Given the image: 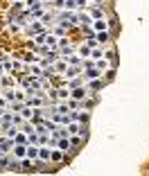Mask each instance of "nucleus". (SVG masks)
I'll list each match as a JSON object with an SVG mask.
<instances>
[{"label":"nucleus","instance_id":"nucleus-3","mask_svg":"<svg viewBox=\"0 0 149 176\" xmlns=\"http://www.w3.org/2000/svg\"><path fill=\"white\" fill-rule=\"evenodd\" d=\"M72 97H75V100H81V97H86V88H75V90H72Z\"/></svg>","mask_w":149,"mask_h":176},{"label":"nucleus","instance_id":"nucleus-13","mask_svg":"<svg viewBox=\"0 0 149 176\" xmlns=\"http://www.w3.org/2000/svg\"><path fill=\"white\" fill-rule=\"evenodd\" d=\"M23 117L32 120V117H34V111H32V109H23Z\"/></svg>","mask_w":149,"mask_h":176},{"label":"nucleus","instance_id":"nucleus-16","mask_svg":"<svg viewBox=\"0 0 149 176\" xmlns=\"http://www.w3.org/2000/svg\"><path fill=\"white\" fill-rule=\"evenodd\" d=\"M0 115H2V106H0Z\"/></svg>","mask_w":149,"mask_h":176},{"label":"nucleus","instance_id":"nucleus-5","mask_svg":"<svg viewBox=\"0 0 149 176\" xmlns=\"http://www.w3.org/2000/svg\"><path fill=\"white\" fill-rule=\"evenodd\" d=\"M99 75H102V70H95V68H90V70L86 72V77H88V79H97Z\"/></svg>","mask_w":149,"mask_h":176},{"label":"nucleus","instance_id":"nucleus-9","mask_svg":"<svg viewBox=\"0 0 149 176\" xmlns=\"http://www.w3.org/2000/svg\"><path fill=\"white\" fill-rule=\"evenodd\" d=\"M38 156H41V158H43V160H48V158H50V156H52V154H50V151L45 149V147H41V149H38Z\"/></svg>","mask_w":149,"mask_h":176},{"label":"nucleus","instance_id":"nucleus-14","mask_svg":"<svg viewBox=\"0 0 149 176\" xmlns=\"http://www.w3.org/2000/svg\"><path fill=\"white\" fill-rule=\"evenodd\" d=\"M79 129H81L79 124H68V133H77Z\"/></svg>","mask_w":149,"mask_h":176},{"label":"nucleus","instance_id":"nucleus-6","mask_svg":"<svg viewBox=\"0 0 149 176\" xmlns=\"http://www.w3.org/2000/svg\"><path fill=\"white\" fill-rule=\"evenodd\" d=\"M57 144H59V149H61V151H66L68 147H70V140H68V138H61V140H59Z\"/></svg>","mask_w":149,"mask_h":176},{"label":"nucleus","instance_id":"nucleus-10","mask_svg":"<svg viewBox=\"0 0 149 176\" xmlns=\"http://www.w3.org/2000/svg\"><path fill=\"white\" fill-rule=\"evenodd\" d=\"M36 154H38L36 147H27V156H29V158H36Z\"/></svg>","mask_w":149,"mask_h":176},{"label":"nucleus","instance_id":"nucleus-7","mask_svg":"<svg viewBox=\"0 0 149 176\" xmlns=\"http://www.w3.org/2000/svg\"><path fill=\"white\" fill-rule=\"evenodd\" d=\"M57 93V97L59 100H68V95H70V90H66V88H61V90H54Z\"/></svg>","mask_w":149,"mask_h":176},{"label":"nucleus","instance_id":"nucleus-1","mask_svg":"<svg viewBox=\"0 0 149 176\" xmlns=\"http://www.w3.org/2000/svg\"><path fill=\"white\" fill-rule=\"evenodd\" d=\"M14 147V138H7V140H0V154H9Z\"/></svg>","mask_w":149,"mask_h":176},{"label":"nucleus","instance_id":"nucleus-15","mask_svg":"<svg viewBox=\"0 0 149 176\" xmlns=\"http://www.w3.org/2000/svg\"><path fill=\"white\" fill-rule=\"evenodd\" d=\"M50 158H52V160H57V163H59V160H63V158H61V154H59V151H52V156H50Z\"/></svg>","mask_w":149,"mask_h":176},{"label":"nucleus","instance_id":"nucleus-2","mask_svg":"<svg viewBox=\"0 0 149 176\" xmlns=\"http://www.w3.org/2000/svg\"><path fill=\"white\" fill-rule=\"evenodd\" d=\"M14 156H16V158L27 156V144H18V147H14Z\"/></svg>","mask_w":149,"mask_h":176},{"label":"nucleus","instance_id":"nucleus-11","mask_svg":"<svg viewBox=\"0 0 149 176\" xmlns=\"http://www.w3.org/2000/svg\"><path fill=\"white\" fill-rule=\"evenodd\" d=\"M97 41H99V43H106V41H108V34H106V32H99V34H97Z\"/></svg>","mask_w":149,"mask_h":176},{"label":"nucleus","instance_id":"nucleus-12","mask_svg":"<svg viewBox=\"0 0 149 176\" xmlns=\"http://www.w3.org/2000/svg\"><path fill=\"white\" fill-rule=\"evenodd\" d=\"M95 29H99V32H106V23H104V20H97V23H95Z\"/></svg>","mask_w":149,"mask_h":176},{"label":"nucleus","instance_id":"nucleus-8","mask_svg":"<svg viewBox=\"0 0 149 176\" xmlns=\"http://www.w3.org/2000/svg\"><path fill=\"white\" fill-rule=\"evenodd\" d=\"M14 142H18V144H27V138L23 133H16L14 135Z\"/></svg>","mask_w":149,"mask_h":176},{"label":"nucleus","instance_id":"nucleus-4","mask_svg":"<svg viewBox=\"0 0 149 176\" xmlns=\"http://www.w3.org/2000/svg\"><path fill=\"white\" fill-rule=\"evenodd\" d=\"M32 165H34V163H32V158H23V163H20V169H23V172H27V169H32Z\"/></svg>","mask_w":149,"mask_h":176}]
</instances>
